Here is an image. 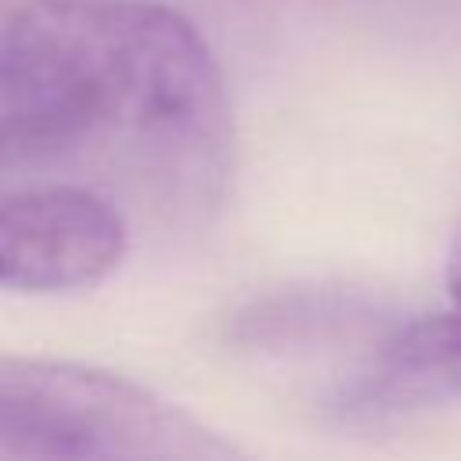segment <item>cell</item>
<instances>
[{"instance_id":"4","label":"cell","mask_w":461,"mask_h":461,"mask_svg":"<svg viewBox=\"0 0 461 461\" xmlns=\"http://www.w3.org/2000/svg\"><path fill=\"white\" fill-rule=\"evenodd\" d=\"M443 396H461V223L447 245L443 306L382 331L335 393V411L371 418Z\"/></svg>"},{"instance_id":"3","label":"cell","mask_w":461,"mask_h":461,"mask_svg":"<svg viewBox=\"0 0 461 461\" xmlns=\"http://www.w3.org/2000/svg\"><path fill=\"white\" fill-rule=\"evenodd\" d=\"M126 245V216L90 187L43 184L0 194V288H90L122 263Z\"/></svg>"},{"instance_id":"2","label":"cell","mask_w":461,"mask_h":461,"mask_svg":"<svg viewBox=\"0 0 461 461\" xmlns=\"http://www.w3.org/2000/svg\"><path fill=\"white\" fill-rule=\"evenodd\" d=\"M0 461H256L155 389L72 360L0 353Z\"/></svg>"},{"instance_id":"1","label":"cell","mask_w":461,"mask_h":461,"mask_svg":"<svg viewBox=\"0 0 461 461\" xmlns=\"http://www.w3.org/2000/svg\"><path fill=\"white\" fill-rule=\"evenodd\" d=\"M14 22L68 86L90 148H108L173 216L220 205L234 169L223 68L158 0H29Z\"/></svg>"},{"instance_id":"5","label":"cell","mask_w":461,"mask_h":461,"mask_svg":"<svg viewBox=\"0 0 461 461\" xmlns=\"http://www.w3.org/2000/svg\"><path fill=\"white\" fill-rule=\"evenodd\" d=\"M76 151H86V130L68 90L18 22H0V166Z\"/></svg>"}]
</instances>
